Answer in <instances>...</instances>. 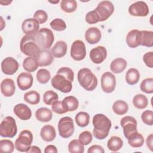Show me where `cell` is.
<instances>
[{
  "label": "cell",
  "instance_id": "1",
  "mask_svg": "<svg viewBox=\"0 0 153 153\" xmlns=\"http://www.w3.org/2000/svg\"><path fill=\"white\" fill-rule=\"evenodd\" d=\"M74 73L68 67L60 68L51 81L52 86L62 93H69L72 88V82L74 81Z\"/></svg>",
  "mask_w": 153,
  "mask_h": 153
},
{
  "label": "cell",
  "instance_id": "2",
  "mask_svg": "<svg viewBox=\"0 0 153 153\" xmlns=\"http://www.w3.org/2000/svg\"><path fill=\"white\" fill-rule=\"evenodd\" d=\"M92 123L94 127L93 130L94 136L99 140L105 139L108 136L112 126L111 120L105 115L97 114L93 117Z\"/></svg>",
  "mask_w": 153,
  "mask_h": 153
},
{
  "label": "cell",
  "instance_id": "3",
  "mask_svg": "<svg viewBox=\"0 0 153 153\" xmlns=\"http://www.w3.org/2000/svg\"><path fill=\"white\" fill-rule=\"evenodd\" d=\"M80 85L87 91L94 90L97 85V78L88 68L81 69L77 74Z\"/></svg>",
  "mask_w": 153,
  "mask_h": 153
},
{
  "label": "cell",
  "instance_id": "4",
  "mask_svg": "<svg viewBox=\"0 0 153 153\" xmlns=\"http://www.w3.org/2000/svg\"><path fill=\"white\" fill-rule=\"evenodd\" d=\"M21 51L27 56L36 57L41 50L36 43L33 35H25L22 37L20 42Z\"/></svg>",
  "mask_w": 153,
  "mask_h": 153
},
{
  "label": "cell",
  "instance_id": "5",
  "mask_svg": "<svg viewBox=\"0 0 153 153\" xmlns=\"http://www.w3.org/2000/svg\"><path fill=\"white\" fill-rule=\"evenodd\" d=\"M33 36L41 49L48 50L51 47L54 40L52 30L46 27L39 29L38 32Z\"/></svg>",
  "mask_w": 153,
  "mask_h": 153
},
{
  "label": "cell",
  "instance_id": "6",
  "mask_svg": "<svg viewBox=\"0 0 153 153\" xmlns=\"http://www.w3.org/2000/svg\"><path fill=\"white\" fill-rule=\"evenodd\" d=\"M17 132V127L14 118L11 116L5 117L0 124V135L4 137L12 138Z\"/></svg>",
  "mask_w": 153,
  "mask_h": 153
},
{
  "label": "cell",
  "instance_id": "7",
  "mask_svg": "<svg viewBox=\"0 0 153 153\" xmlns=\"http://www.w3.org/2000/svg\"><path fill=\"white\" fill-rule=\"evenodd\" d=\"M32 142L33 135L32 132L27 130H22L15 141V148L20 152H27L30 149Z\"/></svg>",
  "mask_w": 153,
  "mask_h": 153
},
{
  "label": "cell",
  "instance_id": "8",
  "mask_svg": "<svg viewBox=\"0 0 153 153\" xmlns=\"http://www.w3.org/2000/svg\"><path fill=\"white\" fill-rule=\"evenodd\" d=\"M74 123L70 117H64L60 119L58 123L59 135L63 138L70 137L74 132Z\"/></svg>",
  "mask_w": 153,
  "mask_h": 153
},
{
  "label": "cell",
  "instance_id": "9",
  "mask_svg": "<svg viewBox=\"0 0 153 153\" xmlns=\"http://www.w3.org/2000/svg\"><path fill=\"white\" fill-rule=\"evenodd\" d=\"M95 10L100 17V22L106 20L114 13V7L113 4L109 1H103L99 3Z\"/></svg>",
  "mask_w": 153,
  "mask_h": 153
},
{
  "label": "cell",
  "instance_id": "10",
  "mask_svg": "<svg viewBox=\"0 0 153 153\" xmlns=\"http://www.w3.org/2000/svg\"><path fill=\"white\" fill-rule=\"evenodd\" d=\"M70 54L71 57L76 61H81L86 56V48L82 41H75L71 48Z\"/></svg>",
  "mask_w": 153,
  "mask_h": 153
},
{
  "label": "cell",
  "instance_id": "11",
  "mask_svg": "<svg viewBox=\"0 0 153 153\" xmlns=\"http://www.w3.org/2000/svg\"><path fill=\"white\" fill-rule=\"evenodd\" d=\"M116 86L115 76L110 72H105L101 76V87L106 93L114 91Z\"/></svg>",
  "mask_w": 153,
  "mask_h": 153
},
{
  "label": "cell",
  "instance_id": "12",
  "mask_svg": "<svg viewBox=\"0 0 153 153\" xmlns=\"http://www.w3.org/2000/svg\"><path fill=\"white\" fill-rule=\"evenodd\" d=\"M149 7L146 2L139 1L131 4L128 8V13L131 16L145 17L149 14Z\"/></svg>",
  "mask_w": 153,
  "mask_h": 153
},
{
  "label": "cell",
  "instance_id": "13",
  "mask_svg": "<svg viewBox=\"0 0 153 153\" xmlns=\"http://www.w3.org/2000/svg\"><path fill=\"white\" fill-rule=\"evenodd\" d=\"M120 124L123 129V133L126 139L130 134L137 131V121L133 117L126 116L123 117L121 120Z\"/></svg>",
  "mask_w": 153,
  "mask_h": 153
},
{
  "label": "cell",
  "instance_id": "14",
  "mask_svg": "<svg viewBox=\"0 0 153 153\" xmlns=\"http://www.w3.org/2000/svg\"><path fill=\"white\" fill-rule=\"evenodd\" d=\"M19 65L18 62L12 57H8L4 59L1 62L2 72L8 75L14 74L18 70Z\"/></svg>",
  "mask_w": 153,
  "mask_h": 153
},
{
  "label": "cell",
  "instance_id": "15",
  "mask_svg": "<svg viewBox=\"0 0 153 153\" xmlns=\"http://www.w3.org/2000/svg\"><path fill=\"white\" fill-rule=\"evenodd\" d=\"M24 33L27 35H34L39 30V23L33 18L25 19L22 25Z\"/></svg>",
  "mask_w": 153,
  "mask_h": 153
},
{
  "label": "cell",
  "instance_id": "16",
  "mask_svg": "<svg viewBox=\"0 0 153 153\" xmlns=\"http://www.w3.org/2000/svg\"><path fill=\"white\" fill-rule=\"evenodd\" d=\"M107 57V50L103 46H97L91 50L90 58L96 64L102 63Z\"/></svg>",
  "mask_w": 153,
  "mask_h": 153
},
{
  "label": "cell",
  "instance_id": "17",
  "mask_svg": "<svg viewBox=\"0 0 153 153\" xmlns=\"http://www.w3.org/2000/svg\"><path fill=\"white\" fill-rule=\"evenodd\" d=\"M33 81V76L29 72H23L20 74L17 78V83L19 88L24 91L32 87Z\"/></svg>",
  "mask_w": 153,
  "mask_h": 153
},
{
  "label": "cell",
  "instance_id": "18",
  "mask_svg": "<svg viewBox=\"0 0 153 153\" xmlns=\"http://www.w3.org/2000/svg\"><path fill=\"white\" fill-rule=\"evenodd\" d=\"M142 42V32L137 29L130 30L126 36V43L127 45L134 48L140 45Z\"/></svg>",
  "mask_w": 153,
  "mask_h": 153
},
{
  "label": "cell",
  "instance_id": "19",
  "mask_svg": "<svg viewBox=\"0 0 153 153\" xmlns=\"http://www.w3.org/2000/svg\"><path fill=\"white\" fill-rule=\"evenodd\" d=\"M39 66H46L51 65L53 61V55L48 49H41L36 56Z\"/></svg>",
  "mask_w": 153,
  "mask_h": 153
},
{
  "label": "cell",
  "instance_id": "20",
  "mask_svg": "<svg viewBox=\"0 0 153 153\" xmlns=\"http://www.w3.org/2000/svg\"><path fill=\"white\" fill-rule=\"evenodd\" d=\"M14 113L22 120H28L31 118L32 111L24 103H19L14 107Z\"/></svg>",
  "mask_w": 153,
  "mask_h": 153
},
{
  "label": "cell",
  "instance_id": "21",
  "mask_svg": "<svg viewBox=\"0 0 153 153\" xmlns=\"http://www.w3.org/2000/svg\"><path fill=\"white\" fill-rule=\"evenodd\" d=\"M101 37L100 30L96 27H89L85 33V39L90 44H95L99 42Z\"/></svg>",
  "mask_w": 153,
  "mask_h": 153
},
{
  "label": "cell",
  "instance_id": "22",
  "mask_svg": "<svg viewBox=\"0 0 153 153\" xmlns=\"http://www.w3.org/2000/svg\"><path fill=\"white\" fill-rule=\"evenodd\" d=\"M16 87L14 81L11 78H5L1 83V91L5 97H11L15 93Z\"/></svg>",
  "mask_w": 153,
  "mask_h": 153
},
{
  "label": "cell",
  "instance_id": "23",
  "mask_svg": "<svg viewBox=\"0 0 153 153\" xmlns=\"http://www.w3.org/2000/svg\"><path fill=\"white\" fill-rule=\"evenodd\" d=\"M40 136L44 141L51 142L56 138V130L53 126L45 125L41 128Z\"/></svg>",
  "mask_w": 153,
  "mask_h": 153
},
{
  "label": "cell",
  "instance_id": "24",
  "mask_svg": "<svg viewBox=\"0 0 153 153\" xmlns=\"http://www.w3.org/2000/svg\"><path fill=\"white\" fill-rule=\"evenodd\" d=\"M67 48V44L65 41H59L51 48V52L54 57L62 58L66 54Z\"/></svg>",
  "mask_w": 153,
  "mask_h": 153
},
{
  "label": "cell",
  "instance_id": "25",
  "mask_svg": "<svg viewBox=\"0 0 153 153\" xmlns=\"http://www.w3.org/2000/svg\"><path fill=\"white\" fill-rule=\"evenodd\" d=\"M128 143L133 148H140L144 143V137L140 133L134 131L130 134L127 137Z\"/></svg>",
  "mask_w": 153,
  "mask_h": 153
},
{
  "label": "cell",
  "instance_id": "26",
  "mask_svg": "<svg viewBox=\"0 0 153 153\" xmlns=\"http://www.w3.org/2000/svg\"><path fill=\"white\" fill-rule=\"evenodd\" d=\"M36 118L41 122H48L53 117L51 111L47 108H40L35 112Z\"/></svg>",
  "mask_w": 153,
  "mask_h": 153
},
{
  "label": "cell",
  "instance_id": "27",
  "mask_svg": "<svg viewBox=\"0 0 153 153\" xmlns=\"http://www.w3.org/2000/svg\"><path fill=\"white\" fill-rule=\"evenodd\" d=\"M127 61L123 58H117L113 60L111 63L110 68L115 74H120L123 72L127 67Z\"/></svg>",
  "mask_w": 153,
  "mask_h": 153
},
{
  "label": "cell",
  "instance_id": "28",
  "mask_svg": "<svg viewBox=\"0 0 153 153\" xmlns=\"http://www.w3.org/2000/svg\"><path fill=\"white\" fill-rule=\"evenodd\" d=\"M38 66L39 65L36 57L28 56L25 58L23 62V69L29 72H33L35 71L38 69Z\"/></svg>",
  "mask_w": 153,
  "mask_h": 153
},
{
  "label": "cell",
  "instance_id": "29",
  "mask_svg": "<svg viewBox=\"0 0 153 153\" xmlns=\"http://www.w3.org/2000/svg\"><path fill=\"white\" fill-rule=\"evenodd\" d=\"M123 145V141L118 136H113L108 140L107 142V146L109 151L117 152L119 151Z\"/></svg>",
  "mask_w": 153,
  "mask_h": 153
},
{
  "label": "cell",
  "instance_id": "30",
  "mask_svg": "<svg viewBox=\"0 0 153 153\" xmlns=\"http://www.w3.org/2000/svg\"><path fill=\"white\" fill-rule=\"evenodd\" d=\"M140 79V73L135 68L129 69L126 74V81L129 85L137 84Z\"/></svg>",
  "mask_w": 153,
  "mask_h": 153
},
{
  "label": "cell",
  "instance_id": "31",
  "mask_svg": "<svg viewBox=\"0 0 153 153\" xmlns=\"http://www.w3.org/2000/svg\"><path fill=\"white\" fill-rule=\"evenodd\" d=\"M112 109L116 114L122 115L127 112L128 110V106L124 100H118L114 103L112 105Z\"/></svg>",
  "mask_w": 153,
  "mask_h": 153
},
{
  "label": "cell",
  "instance_id": "32",
  "mask_svg": "<svg viewBox=\"0 0 153 153\" xmlns=\"http://www.w3.org/2000/svg\"><path fill=\"white\" fill-rule=\"evenodd\" d=\"M23 98L25 102L33 105L38 104L40 101V95L35 90H30L26 92L24 94Z\"/></svg>",
  "mask_w": 153,
  "mask_h": 153
},
{
  "label": "cell",
  "instance_id": "33",
  "mask_svg": "<svg viewBox=\"0 0 153 153\" xmlns=\"http://www.w3.org/2000/svg\"><path fill=\"white\" fill-rule=\"evenodd\" d=\"M133 104L137 109H142L145 108L148 105L147 97L142 94L135 95L133 99Z\"/></svg>",
  "mask_w": 153,
  "mask_h": 153
},
{
  "label": "cell",
  "instance_id": "34",
  "mask_svg": "<svg viewBox=\"0 0 153 153\" xmlns=\"http://www.w3.org/2000/svg\"><path fill=\"white\" fill-rule=\"evenodd\" d=\"M75 120L78 126L84 127L87 126L90 123V115L87 112H79L75 115Z\"/></svg>",
  "mask_w": 153,
  "mask_h": 153
},
{
  "label": "cell",
  "instance_id": "35",
  "mask_svg": "<svg viewBox=\"0 0 153 153\" xmlns=\"http://www.w3.org/2000/svg\"><path fill=\"white\" fill-rule=\"evenodd\" d=\"M60 8L66 13H73L77 8L76 1L75 0H62L60 1Z\"/></svg>",
  "mask_w": 153,
  "mask_h": 153
},
{
  "label": "cell",
  "instance_id": "36",
  "mask_svg": "<svg viewBox=\"0 0 153 153\" xmlns=\"http://www.w3.org/2000/svg\"><path fill=\"white\" fill-rule=\"evenodd\" d=\"M142 42L141 45L152 47L153 46V32L150 30H141Z\"/></svg>",
  "mask_w": 153,
  "mask_h": 153
},
{
  "label": "cell",
  "instance_id": "37",
  "mask_svg": "<svg viewBox=\"0 0 153 153\" xmlns=\"http://www.w3.org/2000/svg\"><path fill=\"white\" fill-rule=\"evenodd\" d=\"M68 151L71 153H83L84 147L78 140L74 139L68 145Z\"/></svg>",
  "mask_w": 153,
  "mask_h": 153
},
{
  "label": "cell",
  "instance_id": "38",
  "mask_svg": "<svg viewBox=\"0 0 153 153\" xmlns=\"http://www.w3.org/2000/svg\"><path fill=\"white\" fill-rule=\"evenodd\" d=\"M63 101L66 105L68 108V111L70 112L75 111L78 108L79 102L76 97L73 96H69L65 97Z\"/></svg>",
  "mask_w": 153,
  "mask_h": 153
},
{
  "label": "cell",
  "instance_id": "39",
  "mask_svg": "<svg viewBox=\"0 0 153 153\" xmlns=\"http://www.w3.org/2000/svg\"><path fill=\"white\" fill-rule=\"evenodd\" d=\"M52 111L58 114H63L68 112V108L63 101L57 100L51 105Z\"/></svg>",
  "mask_w": 153,
  "mask_h": 153
},
{
  "label": "cell",
  "instance_id": "40",
  "mask_svg": "<svg viewBox=\"0 0 153 153\" xmlns=\"http://www.w3.org/2000/svg\"><path fill=\"white\" fill-rule=\"evenodd\" d=\"M51 78L50 72L46 69H40L36 73V79L41 84L47 83Z\"/></svg>",
  "mask_w": 153,
  "mask_h": 153
},
{
  "label": "cell",
  "instance_id": "41",
  "mask_svg": "<svg viewBox=\"0 0 153 153\" xmlns=\"http://www.w3.org/2000/svg\"><path fill=\"white\" fill-rule=\"evenodd\" d=\"M58 94L53 90L46 91L43 96V101L47 105H52L54 102L58 100Z\"/></svg>",
  "mask_w": 153,
  "mask_h": 153
},
{
  "label": "cell",
  "instance_id": "42",
  "mask_svg": "<svg viewBox=\"0 0 153 153\" xmlns=\"http://www.w3.org/2000/svg\"><path fill=\"white\" fill-rule=\"evenodd\" d=\"M141 91L148 94L153 93V78H148L143 79L140 85Z\"/></svg>",
  "mask_w": 153,
  "mask_h": 153
},
{
  "label": "cell",
  "instance_id": "43",
  "mask_svg": "<svg viewBox=\"0 0 153 153\" xmlns=\"http://www.w3.org/2000/svg\"><path fill=\"white\" fill-rule=\"evenodd\" d=\"M14 143L8 139H2L0 140V151L2 152L11 153L14 149Z\"/></svg>",
  "mask_w": 153,
  "mask_h": 153
},
{
  "label": "cell",
  "instance_id": "44",
  "mask_svg": "<svg viewBox=\"0 0 153 153\" xmlns=\"http://www.w3.org/2000/svg\"><path fill=\"white\" fill-rule=\"evenodd\" d=\"M50 25L53 30L56 31H63L66 28V25L65 21L59 18L53 19L50 22Z\"/></svg>",
  "mask_w": 153,
  "mask_h": 153
},
{
  "label": "cell",
  "instance_id": "45",
  "mask_svg": "<svg viewBox=\"0 0 153 153\" xmlns=\"http://www.w3.org/2000/svg\"><path fill=\"white\" fill-rule=\"evenodd\" d=\"M93 136L89 131H84L81 132L78 137V140L83 145H87L91 142Z\"/></svg>",
  "mask_w": 153,
  "mask_h": 153
},
{
  "label": "cell",
  "instance_id": "46",
  "mask_svg": "<svg viewBox=\"0 0 153 153\" xmlns=\"http://www.w3.org/2000/svg\"><path fill=\"white\" fill-rule=\"evenodd\" d=\"M85 21L90 25L95 24L100 22V17L97 11L94 10L87 13L85 16Z\"/></svg>",
  "mask_w": 153,
  "mask_h": 153
},
{
  "label": "cell",
  "instance_id": "47",
  "mask_svg": "<svg viewBox=\"0 0 153 153\" xmlns=\"http://www.w3.org/2000/svg\"><path fill=\"white\" fill-rule=\"evenodd\" d=\"M141 119L143 123L148 126H152L153 124V112L151 110H146L142 112Z\"/></svg>",
  "mask_w": 153,
  "mask_h": 153
},
{
  "label": "cell",
  "instance_id": "48",
  "mask_svg": "<svg viewBox=\"0 0 153 153\" xmlns=\"http://www.w3.org/2000/svg\"><path fill=\"white\" fill-rule=\"evenodd\" d=\"M33 19H35L39 24H42L47 20L48 15L45 11L39 10L34 13Z\"/></svg>",
  "mask_w": 153,
  "mask_h": 153
},
{
  "label": "cell",
  "instance_id": "49",
  "mask_svg": "<svg viewBox=\"0 0 153 153\" xmlns=\"http://www.w3.org/2000/svg\"><path fill=\"white\" fill-rule=\"evenodd\" d=\"M143 60L148 67L152 68L153 67V52L149 51L145 53L143 55Z\"/></svg>",
  "mask_w": 153,
  "mask_h": 153
},
{
  "label": "cell",
  "instance_id": "50",
  "mask_svg": "<svg viewBox=\"0 0 153 153\" xmlns=\"http://www.w3.org/2000/svg\"><path fill=\"white\" fill-rule=\"evenodd\" d=\"M88 153H93V152H99V153H104L105 150L103 147L99 145H93L91 146L87 151Z\"/></svg>",
  "mask_w": 153,
  "mask_h": 153
},
{
  "label": "cell",
  "instance_id": "51",
  "mask_svg": "<svg viewBox=\"0 0 153 153\" xmlns=\"http://www.w3.org/2000/svg\"><path fill=\"white\" fill-rule=\"evenodd\" d=\"M146 145L148 146V148L151 151H152L153 150V134H150L146 138Z\"/></svg>",
  "mask_w": 153,
  "mask_h": 153
},
{
  "label": "cell",
  "instance_id": "52",
  "mask_svg": "<svg viewBox=\"0 0 153 153\" xmlns=\"http://www.w3.org/2000/svg\"><path fill=\"white\" fill-rule=\"evenodd\" d=\"M57 149L54 145H49L47 146L44 149L45 153H57Z\"/></svg>",
  "mask_w": 153,
  "mask_h": 153
},
{
  "label": "cell",
  "instance_id": "53",
  "mask_svg": "<svg viewBox=\"0 0 153 153\" xmlns=\"http://www.w3.org/2000/svg\"><path fill=\"white\" fill-rule=\"evenodd\" d=\"M27 153H30V152H33V153H41V151L40 148L37 146H32L30 147V149L28 150L27 152Z\"/></svg>",
  "mask_w": 153,
  "mask_h": 153
},
{
  "label": "cell",
  "instance_id": "54",
  "mask_svg": "<svg viewBox=\"0 0 153 153\" xmlns=\"http://www.w3.org/2000/svg\"><path fill=\"white\" fill-rule=\"evenodd\" d=\"M12 1H3V0H1L0 1V3L2 5H9L10 3H11Z\"/></svg>",
  "mask_w": 153,
  "mask_h": 153
},
{
  "label": "cell",
  "instance_id": "55",
  "mask_svg": "<svg viewBox=\"0 0 153 153\" xmlns=\"http://www.w3.org/2000/svg\"><path fill=\"white\" fill-rule=\"evenodd\" d=\"M49 2L50 3H52V4H57L58 2H59V0H57L56 1H49Z\"/></svg>",
  "mask_w": 153,
  "mask_h": 153
}]
</instances>
